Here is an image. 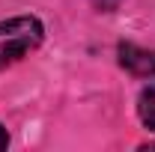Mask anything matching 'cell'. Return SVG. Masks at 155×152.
Here are the masks:
<instances>
[{
    "label": "cell",
    "instance_id": "obj_1",
    "mask_svg": "<svg viewBox=\"0 0 155 152\" xmlns=\"http://www.w3.org/2000/svg\"><path fill=\"white\" fill-rule=\"evenodd\" d=\"M45 42V24L36 15H15L0 21V72L21 63Z\"/></svg>",
    "mask_w": 155,
    "mask_h": 152
},
{
    "label": "cell",
    "instance_id": "obj_4",
    "mask_svg": "<svg viewBox=\"0 0 155 152\" xmlns=\"http://www.w3.org/2000/svg\"><path fill=\"white\" fill-rule=\"evenodd\" d=\"M6 146H9V131H6V125L0 122V152L6 149Z\"/></svg>",
    "mask_w": 155,
    "mask_h": 152
},
{
    "label": "cell",
    "instance_id": "obj_2",
    "mask_svg": "<svg viewBox=\"0 0 155 152\" xmlns=\"http://www.w3.org/2000/svg\"><path fill=\"white\" fill-rule=\"evenodd\" d=\"M116 60L128 75L155 78V51H149V48H140L134 42H119L116 45Z\"/></svg>",
    "mask_w": 155,
    "mask_h": 152
},
{
    "label": "cell",
    "instance_id": "obj_3",
    "mask_svg": "<svg viewBox=\"0 0 155 152\" xmlns=\"http://www.w3.org/2000/svg\"><path fill=\"white\" fill-rule=\"evenodd\" d=\"M137 116L149 131H155V78H149V84L137 95Z\"/></svg>",
    "mask_w": 155,
    "mask_h": 152
}]
</instances>
